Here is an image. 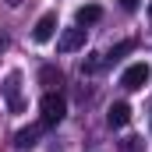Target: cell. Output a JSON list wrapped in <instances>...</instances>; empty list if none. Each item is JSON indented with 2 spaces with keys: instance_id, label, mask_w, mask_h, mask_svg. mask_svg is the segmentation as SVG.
Masks as SVG:
<instances>
[{
  "instance_id": "6da1fadb",
  "label": "cell",
  "mask_w": 152,
  "mask_h": 152,
  "mask_svg": "<svg viewBox=\"0 0 152 152\" xmlns=\"http://www.w3.org/2000/svg\"><path fill=\"white\" fill-rule=\"evenodd\" d=\"M39 110H42V127H57L67 117V99L60 92H46L42 103H39Z\"/></svg>"
},
{
  "instance_id": "7a4b0ae2",
  "label": "cell",
  "mask_w": 152,
  "mask_h": 152,
  "mask_svg": "<svg viewBox=\"0 0 152 152\" xmlns=\"http://www.w3.org/2000/svg\"><path fill=\"white\" fill-rule=\"evenodd\" d=\"M149 78H152V67H149V64H131V67L120 75V85H124L127 92H142V88L149 85Z\"/></svg>"
},
{
  "instance_id": "3957f363",
  "label": "cell",
  "mask_w": 152,
  "mask_h": 152,
  "mask_svg": "<svg viewBox=\"0 0 152 152\" xmlns=\"http://www.w3.org/2000/svg\"><path fill=\"white\" fill-rule=\"evenodd\" d=\"M0 88H4V96H7V106H11L14 113H21V106H25V103H21V96H18V88H21V75H18V71H11V75L4 78V85H0Z\"/></svg>"
},
{
  "instance_id": "277c9868",
  "label": "cell",
  "mask_w": 152,
  "mask_h": 152,
  "mask_svg": "<svg viewBox=\"0 0 152 152\" xmlns=\"http://www.w3.org/2000/svg\"><path fill=\"white\" fill-rule=\"evenodd\" d=\"M53 32H57V11H46L36 21V28H32V39H36V42H50Z\"/></svg>"
},
{
  "instance_id": "5b68a950",
  "label": "cell",
  "mask_w": 152,
  "mask_h": 152,
  "mask_svg": "<svg viewBox=\"0 0 152 152\" xmlns=\"http://www.w3.org/2000/svg\"><path fill=\"white\" fill-rule=\"evenodd\" d=\"M57 46H60V53H75V50H81V46H85V28H81V25L67 28V32L60 36V42H57Z\"/></svg>"
},
{
  "instance_id": "8992f818",
  "label": "cell",
  "mask_w": 152,
  "mask_h": 152,
  "mask_svg": "<svg viewBox=\"0 0 152 152\" xmlns=\"http://www.w3.org/2000/svg\"><path fill=\"white\" fill-rule=\"evenodd\" d=\"M39 134H42V124H32V127H21V131L14 134V149H18V152L32 149V145L39 142Z\"/></svg>"
},
{
  "instance_id": "52a82bcc",
  "label": "cell",
  "mask_w": 152,
  "mask_h": 152,
  "mask_svg": "<svg viewBox=\"0 0 152 152\" xmlns=\"http://www.w3.org/2000/svg\"><path fill=\"white\" fill-rule=\"evenodd\" d=\"M106 124H110V127H127V124H131V106H127V103H113V106L106 110Z\"/></svg>"
},
{
  "instance_id": "ba28073f",
  "label": "cell",
  "mask_w": 152,
  "mask_h": 152,
  "mask_svg": "<svg viewBox=\"0 0 152 152\" xmlns=\"http://www.w3.org/2000/svg\"><path fill=\"white\" fill-rule=\"evenodd\" d=\"M39 81L46 85V92H57V88L64 85V71H60V67H53V64H46V67L39 71Z\"/></svg>"
},
{
  "instance_id": "9c48e42d",
  "label": "cell",
  "mask_w": 152,
  "mask_h": 152,
  "mask_svg": "<svg viewBox=\"0 0 152 152\" xmlns=\"http://www.w3.org/2000/svg\"><path fill=\"white\" fill-rule=\"evenodd\" d=\"M99 18H103V7H99V4H85V7H78V14H75V21L81 25V28L96 25Z\"/></svg>"
},
{
  "instance_id": "30bf717a",
  "label": "cell",
  "mask_w": 152,
  "mask_h": 152,
  "mask_svg": "<svg viewBox=\"0 0 152 152\" xmlns=\"http://www.w3.org/2000/svg\"><path fill=\"white\" fill-rule=\"evenodd\" d=\"M131 50H134V39H124V42H117L110 53H103V64H117V60H120L124 53H131Z\"/></svg>"
},
{
  "instance_id": "8fae6325",
  "label": "cell",
  "mask_w": 152,
  "mask_h": 152,
  "mask_svg": "<svg viewBox=\"0 0 152 152\" xmlns=\"http://www.w3.org/2000/svg\"><path fill=\"white\" fill-rule=\"evenodd\" d=\"M103 67V53H88L85 60H81V75H96Z\"/></svg>"
},
{
  "instance_id": "7c38bea8",
  "label": "cell",
  "mask_w": 152,
  "mask_h": 152,
  "mask_svg": "<svg viewBox=\"0 0 152 152\" xmlns=\"http://www.w3.org/2000/svg\"><path fill=\"white\" fill-rule=\"evenodd\" d=\"M142 149V138H124L120 142V152H138Z\"/></svg>"
},
{
  "instance_id": "4fadbf2b",
  "label": "cell",
  "mask_w": 152,
  "mask_h": 152,
  "mask_svg": "<svg viewBox=\"0 0 152 152\" xmlns=\"http://www.w3.org/2000/svg\"><path fill=\"white\" fill-rule=\"evenodd\" d=\"M117 4H120L124 11H138V4H142V0H117Z\"/></svg>"
},
{
  "instance_id": "5bb4252c",
  "label": "cell",
  "mask_w": 152,
  "mask_h": 152,
  "mask_svg": "<svg viewBox=\"0 0 152 152\" xmlns=\"http://www.w3.org/2000/svg\"><path fill=\"white\" fill-rule=\"evenodd\" d=\"M4 50H7V36H0V53H4Z\"/></svg>"
},
{
  "instance_id": "9a60e30c",
  "label": "cell",
  "mask_w": 152,
  "mask_h": 152,
  "mask_svg": "<svg viewBox=\"0 0 152 152\" xmlns=\"http://www.w3.org/2000/svg\"><path fill=\"white\" fill-rule=\"evenodd\" d=\"M149 14H152V4H149Z\"/></svg>"
}]
</instances>
